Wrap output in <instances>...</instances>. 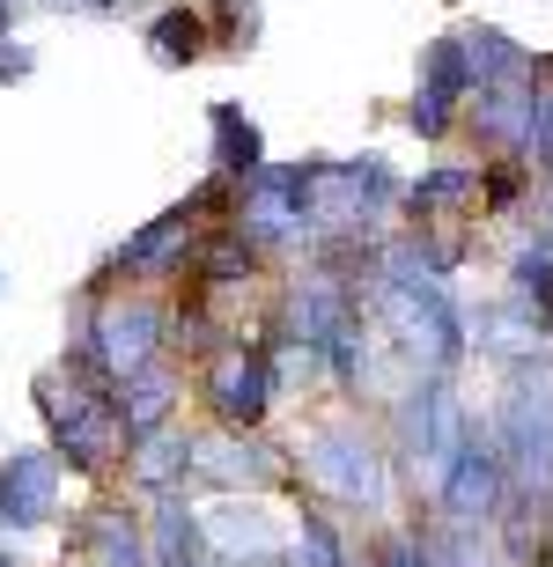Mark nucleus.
<instances>
[{
  "instance_id": "6ab92c4d",
  "label": "nucleus",
  "mask_w": 553,
  "mask_h": 567,
  "mask_svg": "<svg viewBox=\"0 0 553 567\" xmlns=\"http://www.w3.org/2000/svg\"><path fill=\"white\" fill-rule=\"evenodd\" d=\"M8 16H16V0H0V30H8Z\"/></svg>"
},
{
  "instance_id": "2eb2a0df",
  "label": "nucleus",
  "mask_w": 553,
  "mask_h": 567,
  "mask_svg": "<svg viewBox=\"0 0 553 567\" xmlns=\"http://www.w3.org/2000/svg\"><path fill=\"white\" fill-rule=\"evenodd\" d=\"M303 560L310 567H347V553H340V538H332L325 516H303Z\"/></svg>"
},
{
  "instance_id": "4468645a",
  "label": "nucleus",
  "mask_w": 553,
  "mask_h": 567,
  "mask_svg": "<svg viewBox=\"0 0 553 567\" xmlns=\"http://www.w3.org/2000/svg\"><path fill=\"white\" fill-rule=\"evenodd\" d=\"M96 546H104V567H149V546H141V530L126 516H104L96 524Z\"/></svg>"
},
{
  "instance_id": "ddd939ff",
  "label": "nucleus",
  "mask_w": 553,
  "mask_h": 567,
  "mask_svg": "<svg viewBox=\"0 0 553 567\" xmlns=\"http://www.w3.org/2000/svg\"><path fill=\"white\" fill-rule=\"evenodd\" d=\"M480 192H488V207H494V214H510L516 199L532 192V169L516 163V155H510V163H488V169H480Z\"/></svg>"
},
{
  "instance_id": "f257e3e1",
  "label": "nucleus",
  "mask_w": 553,
  "mask_h": 567,
  "mask_svg": "<svg viewBox=\"0 0 553 567\" xmlns=\"http://www.w3.org/2000/svg\"><path fill=\"white\" fill-rule=\"evenodd\" d=\"M472 52H465V38H436L428 44V66H421V89H413V133L421 141H443L450 126H458V104L472 96Z\"/></svg>"
},
{
  "instance_id": "7ed1b4c3",
  "label": "nucleus",
  "mask_w": 553,
  "mask_h": 567,
  "mask_svg": "<svg viewBox=\"0 0 553 567\" xmlns=\"http://www.w3.org/2000/svg\"><path fill=\"white\" fill-rule=\"evenodd\" d=\"M303 472H310L318 486H332L340 502H362V508L383 502V464L369 457L362 427H325V435L303 450Z\"/></svg>"
},
{
  "instance_id": "a211bd4d",
  "label": "nucleus",
  "mask_w": 553,
  "mask_h": 567,
  "mask_svg": "<svg viewBox=\"0 0 553 567\" xmlns=\"http://www.w3.org/2000/svg\"><path fill=\"white\" fill-rule=\"evenodd\" d=\"M22 74H30V52L0 38V82H22Z\"/></svg>"
},
{
  "instance_id": "0eeeda50",
  "label": "nucleus",
  "mask_w": 553,
  "mask_h": 567,
  "mask_svg": "<svg viewBox=\"0 0 553 567\" xmlns=\"http://www.w3.org/2000/svg\"><path fill=\"white\" fill-rule=\"evenodd\" d=\"M171 405H177V377L163 369V354L149 369L119 377V421H126V442H149L155 427H171Z\"/></svg>"
},
{
  "instance_id": "9b49d317",
  "label": "nucleus",
  "mask_w": 553,
  "mask_h": 567,
  "mask_svg": "<svg viewBox=\"0 0 553 567\" xmlns=\"http://www.w3.org/2000/svg\"><path fill=\"white\" fill-rule=\"evenodd\" d=\"M472 192H480V169H428L421 185L406 192V214H413V221H428V214H458Z\"/></svg>"
},
{
  "instance_id": "f3484780",
  "label": "nucleus",
  "mask_w": 553,
  "mask_h": 567,
  "mask_svg": "<svg viewBox=\"0 0 553 567\" xmlns=\"http://www.w3.org/2000/svg\"><path fill=\"white\" fill-rule=\"evenodd\" d=\"M532 147H539V155L553 163V89H546V96L532 104Z\"/></svg>"
},
{
  "instance_id": "dca6fc26",
  "label": "nucleus",
  "mask_w": 553,
  "mask_h": 567,
  "mask_svg": "<svg viewBox=\"0 0 553 567\" xmlns=\"http://www.w3.org/2000/svg\"><path fill=\"white\" fill-rule=\"evenodd\" d=\"M258 8H252V0H222V44H252L258 38Z\"/></svg>"
},
{
  "instance_id": "9d476101",
  "label": "nucleus",
  "mask_w": 553,
  "mask_h": 567,
  "mask_svg": "<svg viewBox=\"0 0 553 567\" xmlns=\"http://www.w3.org/2000/svg\"><path fill=\"white\" fill-rule=\"evenodd\" d=\"M149 52L163 66H192L207 52V16H199V8H163V16L149 22Z\"/></svg>"
},
{
  "instance_id": "aec40b11",
  "label": "nucleus",
  "mask_w": 553,
  "mask_h": 567,
  "mask_svg": "<svg viewBox=\"0 0 553 567\" xmlns=\"http://www.w3.org/2000/svg\"><path fill=\"white\" fill-rule=\"evenodd\" d=\"M0 567H16V560H8V553H0Z\"/></svg>"
},
{
  "instance_id": "423d86ee",
  "label": "nucleus",
  "mask_w": 553,
  "mask_h": 567,
  "mask_svg": "<svg viewBox=\"0 0 553 567\" xmlns=\"http://www.w3.org/2000/svg\"><path fill=\"white\" fill-rule=\"evenodd\" d=\"M52 516V457L44 450H16L0 464V530H30Z\"/></svg>"
},
{
  "instance_id": "1a4fd4ad",
  "label": "nucleus",
  "mask_w": 553,
  "mask_h": 567,
  "mask_svg": "<svg viewBox=\"0 0 553 567\" xmlns=\"http://www.w3.org/2000/svg\"><path fill=\"white\" fill-rule=\"evenodd\" d=\"M214 133H222V141H214V155H222V177H244V185H252L258 169H266V141H258V126H252L236 104H214Z\"/></svg>"
},
{
  "instance_id": "6e6552de",
  "label": "nucleus",
  "mask_w": 553,
  "mask_h": 567,
  "mask_svg": "<svg viewBox=\"0 0 553 567\" xmlns=\"http://www.w3.org/2000/svg\"><path fill=\"white\" fill-rule=\"evenodd\" d=\"M465 52H472V82L480 89H532L539 82V60L516 38H502V30H472Z\"/></svg>"
},
{
  "instance_id": "f03ea898",
  "label": "nucleus",
  "mask_w": 553,
  "mask_h": 567,
  "mask_svg": "<svg viewBox=\"0 0 553 567\" xmlns=\"http://www.w3.org/2000/svg\"><path fill=\"white\" fill-rule=\"evenodd\" d=\"M82 339L96 347V361L111 369V383L119 377H133V369H149L155 354H163V310L155 302H111V310H96L82 324Z\"/></svg>"
},
{
  "instance_id": "f8f14e48",
  "label": "nucleus",
  "mask_w": 553,
  "mask_h": 567,
  "mask_svg": "<svg viewBox=\"0 0 553 567\" xmlns=\"http://www.w3.org/2000/svg\"><path fill=\"white\" fill-rule=\"evenodd\" d=\"M155 530H163V546H155V553H163V567H207V546H199L207 530L192 524V516H185L177 502H163V516H155Z\"/></svg>"
},
{
  "instance_id": "20e7f679",
  "label": "nucleus",
  "mask_w": 553,
  "mask_h": 567,
  "mask_svg": "<svg viewBox=\"0 0 553 567\" xmlns=\"http://www.w3.org/2000/svg\"><path fill=\"white\" fill-rule=\"evenodd\" d=\"M510 502V472H502V457H494L480 435H465L458 450H450V480H443V508L458 516V524H480V516H494V508Z\"/></svg>"
},
{
  "instance_id": "39448f33",
  "label": "nucleus",
  "mask_w": 553,
  "mask_h": 567,
  "mask_svg": "<svg viewBox=\"0 0 553 567\" xmlns=\"http://www.w3.org/2000/svg\"><path fill=\"white\" fill-rule=\"evenodd\" d=\"M207 391H214L222 427H258L266 399H274V369H266V354H229V361H214Z\"/></svg>"
}]
</instances>
